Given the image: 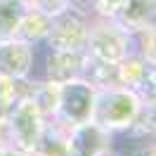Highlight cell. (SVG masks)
Returning a JSON list of instances; mask_svg holds the SVG:
<instances>
[{"label": "cell", "mask_w": 156, "mask_h": 156, "mask_svg": "<svg viewBox=\"0 0 156 156\" xmlns=\"http://www.w3.org/2000/svg\"><path fill=\"white\" fill-rule=\"evenodd\" d=\"M0 147H10V137H7V114L0 111Z\"/></svg>", "instance_id": "obj_17"}, {"label": "cell", "mask_w": 156, "mask_h": 156, "mask_svg": "<svg viewBox=\"0 0 156 156\" xmlns=\"http://www.w3.org/2000/svg\"><path fill=\"white\" fill-rule=\"evenodd\" d=\"M31 156H69V128L50 118L45 130L40 133L36 144L31 147Z\"/></svg>", "instance_id": "obj_11"}, {"label": "cell", "mask_w": 156, "mask_h": 156, "mask_svg": "<svg viewBox=\"0 0 156 156\" xmlns=\"http://www.w3.org/2000/svg\"><path fill=\"white\" fill-rule=\"evenodd\" d=\"M135 52V38L116 19H92L85 38V55L102 64H118Z\"/></svg>", "instance_id": "obj_2"}, {"label": "cell", "mask_w": 156, "mask_h": 156, "mask_svg": "<svg viewBox=\"0 0 156 156\" xmlns=\"http://www.w3.org/2000/svg\"><path fill=\"white\" fill-rule=\"evenodd\" d=\"M149 99L137 95L135 90H128L123 85H111V88H99L95 92V104H92V116L90 121L95 126L104 128L111 135L126 133L135 123L140 111Z\"/></svg>", "instance_id": "obj_1"}, {"label": "cell", "mask_w": 156, "mask_h": 156, "mask_svg": "<svg viewBox=\"0 0 156 156\" xmlns=\"http://www.w3.org/2000/svg\"><path fill=\"white\" fill-rule=\"evenodd\" d=\"M48 29H50V17L48 14L29 10L21 17L19 26L14 31V38L24 40V43H31V45H40V43L45 40V36H48Z\"/></svg>", "instance_id": "obj_13"}, {"label": "cell", "mask_w": 156, "mask_h": 156, "mask_svg": "<svg viewBox=\"0 0 156 156\" xmlns=\"http://www.w3.org/2000/svg\"><path fill=\"white\" fill-rule=\"evenodd\" d=\"M26 85L29 80H14V78H7V76H0V111H10L17 99L26 92Z\"/></svg>", "instance_id": "obj_15"}, {"label": "cell", "mask_w": 156, "mask_h": 156, "mask_svg": "<svg viewBox=\"0 0 156 156\" xmlns=\"http://www.w3.org/2000/svg\"><path fill=\"white\" fill-rule=\"evenodd\" d=\"M92 14L85 10V5L76 0L66 10L50 17V29L43 40L45 48L52 50H73V52H85V38Z\"/></svg>", "instance_id": "obj_3"}, {"label": "cell", "mask_w": 156, "mask_h": 156, "mask_svg": "<svg viewBox=\"0 0 156 156\" xmlns=\"http://www.w3.org/2000/svg\"><path fill=\"white\" fill-rule=\"evenodd\" d=\"M107 156H111V154H107Z\"/></svg>", "instance_id": "obj_19"}, {"label": "cell", "mask_w": 156, "mask_h": 156, "mask_svg": "<svg viewBox=\"0 0 156 156\" xmlns=\"http://www.w3.org/2000/svg\"><path fill=\"white\" fill-rule=\"evenodd\" d=\"M154 14L156 0H123L114 19L130 33H137V31L154 26Z\"/></svg>", "instance_id": "obj_10"}, {"label": "cell", "mask_w": 156, "mask_h": 156, "mask_svg": "<svg viewBox=\"0 0 156 156\" xmlns=\"http://www.w3.org/2000/svg\"><path fill=\"white\" fill-rule=\"evenodd\" d=\"M116 83L154 102V62L144 59L137 52L128 55L116 64Z\"/></svg>", "instance_id": "obj_8"}, {"label": "cell", "mask_w": 156, "mask_h": 156, "mask_svg": "<svg viewBox=\"0 0 156 156\" xmlns=\"http://www.w3.org/2000/svg\"><path fill=\"white\" fill-rule=\"evenodd\" d=\"M0 156H31L29 151H21L17 147H0Z\"/></svg>", "instance_id": "obj_18"}, {"label": "cell", "mask_w": 156, "mask_h": 156, "mask_svg": "<svg viewBox=\"0 0 156 156\" xmlns=\"http://www.w3.org/2000/svg\"><path fill=\"white\" fill-rule=\"evenodd\" d=\"M71 2H76V0H26L29 10L43 12V14H48V17H55V14H59L62 10H66Z\"/></svg>", "instance_id": "obj_16"}, {"label": "cell", "mask_w": 156, "mask_h": 156, "mask_svg": "<svg viewBox=\"0 0 156 156\" xmlns=\"http://www.w3.org/2000/svg\"><path fill=\"white\" fill-rule=\"evenodd\" d=\"M48 121L50 118L40 111L36 99L29 95V85H26V92L7 111V137H10V147H17L21 151H31V147L36 144L40 133L45 130Z\"/></svg>", "instance_id": "obj_4"}, {"label": "cell", "mask_w": 156, "mask_h": 156, "mask_svg": "<svg viewBox=\"0 0 156 156\" xmlns=\"http://www.w3.org/2000/svg\"><path fill=\"white\" fill-rule=\"evenodd\" d=\"M95 92H97V88L85 78L59 83L57 107H55L52 121H57V123H62L66 128H76V126L88 123L90 116H92Z\"/></svg>", "instance_id": "obj_5"}, {"label": "cell", "mask_w": 156, "mask_h": 156, "mask_svg": "<svg viewBox=\"0 0 156 156\" xmlns=\"http://www.w3.org/2000/svg\"><path fill=\"white\" fill-rule=\"evenodd\" d=\"M38 48L24 43L19 38L0 40V76L14 78V80H29L36 71Z\"/></svg>", "instance_id": "obj_7"}, {"label": "cell", "mask_w": 156, "mask_h": 156, "mask_svg": "<svg viewBox=\"0 0 156 156\" xmlns=\"http://www.w3.org/2000/svg\"><path fill=\"white\" fill-rule=\"evenodd\" d=\"M26 12V0H0V40L14 38V31Z\"/></svg>", "instance_id": "obj_14"}, {"label": "cell", "mask_w": 156, "mask_h": 156, "mask_svg": "<svg viewBox=\"0 0 156 156\" xmlns=\"http://www.w3.org/2000/svg\"><path fill=\"white\" fill-rule=\"evenodd\" d=\"M69 149L71 156H107L111 149V133L92 121L69 128Z\"/></svg>", "instance_id": "obj_9"}, {"label": "cell", "mask_w": 156, "mask_h": 156, "mask_svg": "<svg viewBox=\"0 0 156 156\" xmlns=\"http://www.w3.org/2000/svg\"><path fill=\"white\" fill-rule=\"evenodd\" d=\"M111 156H154V137H140L133 133L111 135Z\"/></svg>", "instance_id": "obj_12"}, {"label": "cell", "mask_w": 156, "mask_h": 156, "mask_svg": "<svg viewBox=\"0 0 156 156\" xmlns=\"http://www.w3.org/2000/svg\"><path fill=\"white\" fill-rule=\"evenodd\" d=\"M36 48H38V57H36L33 78L50 80V83H66V80H76V78L85 76V66H88L85 52L52 50V48H45L43 43Z\"/></svg>", "instance_id": "obj_6"}]
</instances>
